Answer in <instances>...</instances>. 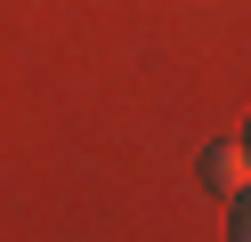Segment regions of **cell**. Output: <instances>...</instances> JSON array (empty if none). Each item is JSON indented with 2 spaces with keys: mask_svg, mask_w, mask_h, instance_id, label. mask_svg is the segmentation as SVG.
Listing matches in <instances>:
<instances>
[{
  "mask_svg": "<svg viewBox=\"0 0 251 242\" xmlns=\"http://www.w3.org/2000/svg\"><path fill=\"white\" fill-rule=\"evenodd\" d=\"M202 186H211V194H243L251 186V145L243 137H219L211 154H202Z\"/></svg>",
  "mask_w": 251,
  "mask_h": 242,
  "instance_id": "cell-1",
  "label": "cell"
}]
</instances>
